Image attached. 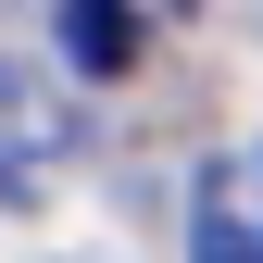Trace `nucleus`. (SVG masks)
Masks as SVG:
<instances>
[{
  "mask_svg": "<svg viewBox=\"0 0 263 263\" xmlns=\"http://www.w3.org/2000/svg\"><path fill=\"white\" fill-rule=\"evenodd\" d=\"M63 163H76V101L25 63H0V201H38Z\"/></svg>",
  "mask_w": 263,
  "mask_h": 263,
  "instance_id": "obj_1",
  "label": "nucleus"
},
{
  "mask_svg": "<svg viewBox=\"0 0 263 263\" xmlns=\"http://www.w3.org/2000/svg\"><path fill=\"white\" fill-rule=\"evenodd\" d=\"M188 263H263V151H213L188 188Z\"/></svg>",
  "mask_w": 263,
  "mask_h": 263,
  "instance_id": "obj_2",
  "label": "nucleus"
},
{
  "mask_svg": "<svg viewBox=\"0 0 263 263\" xmlns=\"http://www.w3.org/2000/svg\"><path fill=\"white\" fill-rule=\"evenodd\" d=\"M63 63H76V76H125V63H138V13H125V0H76V13H63Z\"/></svg>",
  "mask_w": 263,
  "mask_h": 263,
  "instance_id": "obj_3",
  "label": "nucleus"
}]
</instances>
